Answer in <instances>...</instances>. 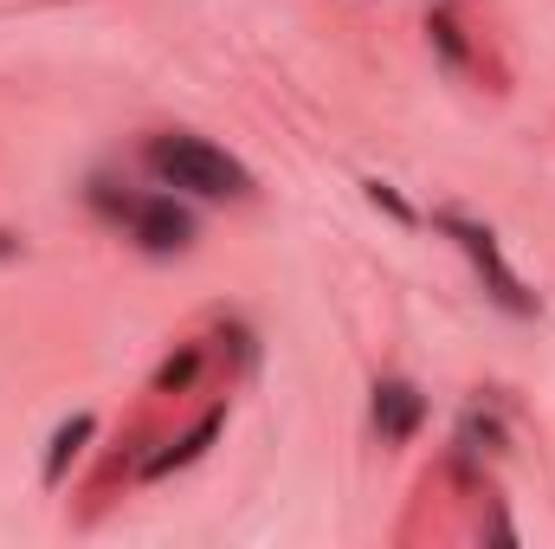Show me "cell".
<instances>
[{"label":"cell","mask_w":555,"mask_h":549,"mask_svg":"<svg viewBox=\"0 0 555 549\" xmlns=\"http://www.w3.org/2000/svg\"><path fill=\"white\" fill-rule=\"evenodd\" d=\"M426 33H433L439 59H446L452 72H465V39H459V20H452V13H433V26H426Z\"/></svg>","instance_id":"obj_7"},{"label":"cell","mask_w":555,"mask_h":549,"mask_svg":"<svg viewBox=\"0 0 555 549\" xmlns=\"http://www.w3.org/2000/svg\"><path fill=\"white\" fill-rule=\"evenodd\" d=\"M369 201H375V207H388L395 220H414V214H408V201H401V194H395L388 181H369Z\"/></svg>","instance_id":"obj_8"},{"label":"cell","mask_w":555,"mask_h":549,"mask_svg":"<svg viewBox=\"0 0 555 549\" xmlns=\"http://www.w3.org/2000/svg\"><path fill=\"white\" fill-rule=\"evenodd\" d=\"M420 413H426V401H420L414 382H382L375 388V426H382V439H414Z\"/></svg>","instance_id":"obj_4"},{"label":"cell","mask_w":555,"mask_h":549,"mask_svg":"<svg viewBox=\"0 0 555 549\" xmlns=\"http://www.w3.org/2000/svg\"><path fill=\"white\" fill-rule=\"evenodd\" d=\"M214 433H220V420H201V426H194V433H188V439H181L175 452H162V459H149V472H168V465H188V459H201Z\"/></svg>","instance_id":"obj_6"},{"label":"cell","mask_w":555,"mask_h":549,"mask_svg":"<svg viewBox=\"0 0 555 549\" xmlns=\"http://www.w3.org/2000/svg\"><path fill=\"white\" fill-rule=\"evenodd\" d=\"M85 439H91V420H85V413H78L72 426H59V439H52V452H46V485H59V478H65V465L78 459V446H85Z\"/></svg>","instance_id":"obj_5"},{"label":"cell","mask_w":555,"mask_h":549,"mask_svg":"<svg viewBox=\"0 0 555 549\" xmlns=\"http://www.w3.org/2000/svg\"><path fill=\"white\" fill-rule=\"evenodd\" d=\"M98 207L137 233L142 253H181L194 240V220L175 207V194H111V181H98Z\"/></svg>","instance_id":"obj_2"},{"label":"cell","mask_w":555,"mask_h":549,"mask_svg":"<svg viewBox=\"0 0 555 549\" xmlns=\"http://www.w3.org/2000/svg\"><path fill=\"white\" fill-rule=\"evenodd\" d=\"M194 369H201V356H194V349H188V356H181V362H168V369H162V388H181V382H188V375H194Z\"/></svg>","instance_id":"obj_9"},{"label":"cell","mask_w":555,"mask_h":549,"mask_svg":"<svg viewBox=\"0 0 555 549\" xmlns=\"http://www.w3.org/2000/svg\"><path fill=\"white\" fill-rule=\"evenodd\" d=\"M142 162H149V175H155L162 188H188V194H207V201L253 188L246 168H240L227 149H214V142H201V137H155L142 149Z\"/></svg>","instance_id":"obj_1"},{"label":"cell","mask_w":555,"mask_h":549,"mask_svg":"<svg viewBox=\"0 0 555 549\" xmlns=\"http://www.w3.org/2000/svg\"><path fill=\"white\" fill-rule=\"evenodd\" d=\"M439 227H446V233L465 246V259L485 272L491 297H498L504 310H517V317H530V310H537V297L524 291V278H517L511 266H504V259H498V240H491V227H478V220H459V214H439Z\"/></svg>","instance_id":"obj_3"}]
</instances>
